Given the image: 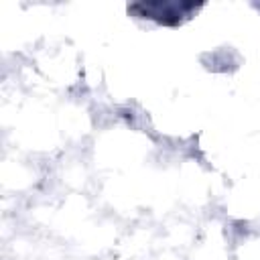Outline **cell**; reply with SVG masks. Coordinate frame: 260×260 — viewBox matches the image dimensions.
I'll use <instances>...</instances> for the list:
<instances>
[{
	"label": "cell",
	"instance_id": "obj_2",
	"mask_svg": "<svg viewBox=\"0 0 260 260\" xmlns=\"http://www.w3.org/2000/svg\"><path fill=\"white\" fill-rule=\"evenodd\" d=\"M35 69L47 87H67L79 75V59L73 47L55 45L41 51L35 59Z\"/></svg>",
	"mask_w": 260,
	"mask_h": 260
},
{
	"label": "cell",
	"instance_id": "obj_3",
	"mask_svg": "<svg viewBox=\"0 0 260 260\" xmlns=\"http://www.w3.org/2000/svg\"><path fill=\"white\" fill-rule=\"evenodd\" d=\"M225 211L240 221L260 217V177H244L225 193Z\"/></svg>",
	"mask_w": 260,
	"mask_h": 260
},
{
	"label": "cell",
	"instance_id": "obj_6",
	"mask_svg": "<svg viewBox=\"0 0 260 260\" xmlns=\"http://www.w3.org/2000/svg\"><path fill=\"white\" fill-rule=\"evenodd\" d=\"M108 260H126V258H108Z\"/></svg>",
	"mask_w": 260,
	"mask_h": 260
},
{
	"label": "cell",
	"instance_id": "obj_5",
	"mask_svg": "<svg viewBox=\"0 0 260 260\" xmlns=\"http://www.w3.org/2000/svg\"><path fill=\"white\" fill-rule=\"evenodd\" d=\"M55 116H57V124L63 140L65 138L79 140L83 138L85 132H89V126H91L89 112L77 102H63L61 108L55 110Z\"/></svg>",
	"mask_w": 260,
	"mask_h": 260
},
{
	"label": "cell",
	"instance_id": "obj_1",
	"mask_svg": "<svg viewBox=\"0 0 260 260\" xmlns=\"http://www.w3.org/2000/svg\"><path fill=\"white\" fill-rule=\"evenodd\" d=\"M148 140L130 126H112L100 132L93 142V162L110 173H130L142 167L148 156Z\"/></svg>",
	"mask_w": 260,
	"mask_h": 260
},
{
	"label": "cell",
	"instance_id": "obj_4",
	"mask_svg": "<svg viewBox=\"0 0 260 260\" xmlns=\"http://www.w3.org/2000/svg\"><path fill=\"white\" fill-rule=\"evenodd\" d=\"M0 179H2V189L10 195H20L28 189L35 187L37 183V169L30 160L22 158V156H6L2 160V171H0Z\"/></svg>",
	"mask_w": 260,
	"mask_h": 260
}]
</instances>
